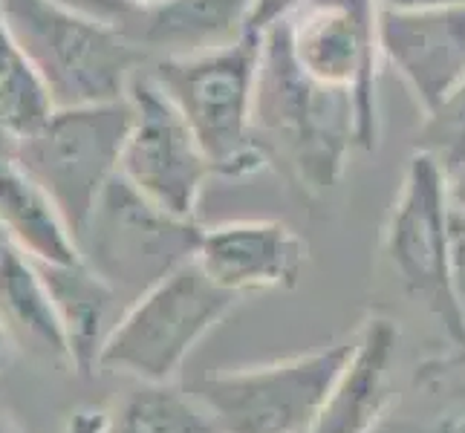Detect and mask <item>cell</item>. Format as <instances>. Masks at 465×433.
Returning <instances> with one entry per match:
<instances>
[{"mask_svg": "<svg viewBox=\"0 0 465 433\" xmlns=\"http://www.w3.org/2000/svg\"><path fill=\"white\" fill-rule=\"evenodd\" d=\"M396 364L399 327L371 315L352 335L350 359L310 433H376L396 402Z\"/></svg>", "mask_w": 465, "mask_h": 433, "instance_id": "cell-13", "label": "cell"}, {"mask_svg": "<svg viewBox=\"0 0 465 433\" xmlns=\"http://www.w3.org/2000/svg\"><path fill=\"white\" fill-rule=\"evenodd\" d=\"M127 104L131 131L124 139L119 173L159 208L194 220L214 168L183 110L153 78L148 64L127 87Z\"/></svg>", "mask_w": 465, "mask_h": 433, "instance_id": "cell-9", "label": "cell"}, {"mask_svg": "<svg viewBox=\"0 0 465 433\" xmlns=\"http://www.w3.org/2000/svg\"><path fill=\"white\" fill-rule=\"evenodd\" d=\"M53 4L78 12V15H87L93 21H104V24H114L119 29H124L131 35V26L136 21L139 9L131 4V0H53Z\"/></svg>", "mask_w": 465, "mask_h": 433, "instance_id": "cell-23", "label": "cell"}, {"mask_svg": "<svg viewBox=\"0 0 465 433\" xmlns=\"http://www.w3.org/2000/svg\"><path fill=\"white\" fill-rule=\"evenodd\" d=\"M55 110L38 70L15 41L12 29L0 15V159L46 122Z\"/></svg>", "mask_w": 465, "mask_h": 433, "instance_id": "cell-19", "label": "cell"}, {"mask_svg": "<svg viewBox=\"0 0 465 433\" xmlns=\"http://www.w3.org/2000/svg\"><path fill=\"white\" fill-rule=\"evenodd\" d=\"M352 339L261 367L208 373L188 393L220 433H310L350 359Z\"/></svg>", "mask_w": 465, "mask_h": 433, "instance_id": "cell-6", "label": "cell"}, {"mask_svg": "<svg viewBox=\"0 0 465 433\" xmlns=\"http://www.w3.org/2000/svg\"><path fill=\"white\" fill-rule=\"evenodd\" d=\"M379 12H428L440 6L465 4V0H373Z\"/></svg>", "mask_w": 465, "mask_h": 433, "instance_id": "cell-26", "label": "cell"}, {"mask_svg": "<svg viewBox=\"0 0 465 433\" xmlns=\"http://www.w3.org/2000/svg\"><path fill=\"white\" fill-rule=\"evenodd\" d=\"M55 300L64 332H67L73 370H99L104 341L127 310L124 300L82 261L70 266H38Z\"/></svg>", "mask_w": 465, "mask_h": 433, "instance_id": "cell-17", "label": "cell"}, {"mask_svg": "<svg viewBox=\"0 0 465 433\" xmlns=\"http://www.w3.org/2000/svg\"><path fill=\"white\" fill-rule=\"evenodd\" d=\"M0 234L38 266L82 261L61 208L12 156L0 159Z\"/></svg>", "mask_w": 465, "mask_h": 433, "instance_id": "cell-16", "label": "cell"}, {"mask_svg": "<svg viewBox=\"0 0 465 433\" xmlns=\"http://www.w3.org/2000/svg\"><path fill=\"white\" fill-rule=\"evenodd\" d=\"M131 4L136 9H151V6H159V4H165V0H131Z\"/></svg>", "mask_w": 465, "mask_h": 433, "instance_id": "cell-30", "label": "cell"}, {"mask_svg": "<svg viewBox=\"0 0 465 433\" xmlns=\"http://www.w3.org/2000/svg\"><path fill=\"white\" fill-rule=\"evenodd\" d=\"M454 356H457V359H465V347H460V349L454 352Z\"/></svg>", "mask_w": 465, "mask_h": 433, "instance_id": "cell-31", "label": "cell"}, {"mask_svg": "<svg viewBox=\"0 0 465 433\" xmlns=\"http://www.w3.org/2000/svg\"><path fill=\"white\" fill-rule=\"evenodd\" d=\"M307 4H312V0H254L249 12V32L252 35H266L275 26L292 21Z\"/></svg>", "mask_w": 465, "mask_h": 433, "instance_id": "cell-24", "label": "cell"}, {"mask_svg": "<svg viewBox=\"0 0 465 433\" xmlns=\"http://www.w3.org/2000/svg\"><path fill=\"white\" fill-rule=\"evenodd\" d=\"M9 349H12V344H9V339H6L4 327H0V367L6 364V359H9Z\"/></svg>", "mask_w": 465, "mask_h": 433, "instance_id": "cell-29", "label": "cell"}, {"mask_svg": "<svg viewBox=\"0 0 465 433\" xmlns=\"http://www.w3.org/2000/svg\"><path fill=\"white\" fill-rule=\"evenodd\" d=\"M448 217L451 197L442 168L413 151L384 226V258L405 292L437 318L460 349L465 347V324L448 283Z\"/></svg>", "mask_w": 465, "mask_h": 433, "instance_id": "cell-8", "label": "cell"}, {"mask_svg": "<svg viewBox=\"0 0 465 433\" xmlns=\"http://www.w3.org/2000/svg\"><path fill=\"white\" fill-rule=\"evenodd\" d=\"M194 261L217 286L243 298L298 286L307 243L281 220H229L203 229Z\"/></svg>", "mask_w": 465, "mask_h": 433, "instance_id": "cell-12", "label": "cell"}, {"mask_svg": "<svg viewBox=\"0 0 465 433\" xmlns=\"http://www.w3.org/2000/svg\"><path fill=\"white\" fill-rule=\"evenodd\" d=\"M381 61L402 78L420 113L465 82V4L428 12H379Z\"/></svg>", "mask_w": 465, "mask_h": 433, "instance_id": "cell-11", "label": "cell"}, {"mask_svg": "<svg viewBox=\"0 0 465 433\" xmlns=\"http://www.w3.org/2000/svg\"><path fill=\"white\" fill-rule=\"evenodd\" d=\"M448 197H451V205H457L465 212V168H460L457 173L448 176Z\"/></svg>", "mask_w": 465, "mask_h": 433, "instance_id": "cell-28", "label": "cell"}, {"mask_svg": "<svg viewBox=\"0 0 465 433\" xmlns=\"http://www.w3.org/2000/svg\"><path fill=\"white\" fill-rule=\"evenodd\" d=\"M376 433H465V359L416 367L411 390L393 402Z\"/></svg>", "mask_w": 465, "mask_h": 433, "instance_id": "cell-18", "label": "cell"}, {"mask_svg": "<svg viewBox=\"0 0 465 433\" xmlns=\"http://www.w3.org/2000/svg\"><path fill=\"white\" fill-rule=\"evenodd\" d=\"M127 131V95L116 102L55 107L38 131L15 148L12 159L55 200L78 237L104 188L119 176Z\"/></svg>", "mask_w": 465, "mask_h": 433, "instance_id": "cell-7", "label": "cell"}, {"mask_svg": "<svg viewBox=\"0 0 465 433\" xmlns=\"http://www.w3.org/2000/svg\"><path fill=\"white\" fill-rule=\"evenodd\" d=\"M448 283L465 324V212L457 205H451V217H448Z\"/></svg>", "mask_w": 465, "mask_h": 433, "instance_id": "cell-22", "label": "cell"}, {"mask_svg": "<svg viewBox=\"0 0 465 433\" xmlns=\"http://www.w3.org/2000/svg\"><path fill=\"white\" fill-rule=\"evenodd\" d=\"M252 4L254 0H165L139 9L131 38L153 58L217 50L249 32Z\"/></svg>", "mask_w": 465, "mask_h": 433, "instance_id": "cell-15", "label": "cell"}, {"mask_svg": "<svg viewBox=\"0 0 465 433\" xmlns=\"http://www.w3.org/2000/svg\"><path fill=\"white\" fill-rule=\"evenodd\" d=\"M254 139L269 162L275 156L283 159L312 194L339 185L350 151L359 148L352 95L321 84L301 70L286 24L261 38Z\"/></svg>", "mask_w": 465, "mask_h": 433, "instance_id": "cell-1", "label": "cell"}, {"mask_svg": "<svg viewBox=\"0 0 465 433\" xmlns=\"http://www.w3.org/2000/svg\"><path fill=\"white\" fill-rule=\"evenodd\" d=\"M416 151L434 159L445 180L465 168V82L422 116L420 133H416Z\"/></svg>", "mask_w": 465, "mask_h": 433, "instance_id": "cell-21", "label": "cell"}, {"mask_svg": "<svg viewBox=\"0 0 465 433\" xmlns=\"http://www.w3.org/2000/svg\"><path fill=\"white\" fill-rule=\"evenodd\" d=\"M0 433H29L4 396H0Z\"/></svg>", "mask_w": 465, "mask_h": 433, "instance_id": "cell-27", "label": "cell"}, {"mask_svg": "<svg viewBox=\"0 0 465 433\" xmlns=\"http://www.w3.org/2000/svg\"><path fill=\"white\" fill-rule=\"evenodd\" d=\"M6 243V240H4V234H0V246H4Z\"/></svg>", "mask_w": 465, "mask_h": 433, "instance_id": "cell-32", "label": "cell"}, {"mask_svg": "<svg viewBox=\"0 0 465 433\" xmlns=\"http://www.w3.org/2000/svg\"><path fill=\"white\" fill-rule=\"evenodd\" d=\"M379 9L373 0H312L286 21L301 70L327 87L352 95L356 142L361 151L379 144Z\"/></svg>", "mask_w": 465, "mask_h": 433, "instance_id": "cell-10", "label": "cell"}, {"mask_svg": "<svg viewBox=\"0 0 465 433\" xmlns=\"http://www.w3.org/2000/svg\"><path fill=\"white\" fill-rule=\"evenodd\" d=\"M0 327L12 349L46 367L73 370V356L50 286L35 261L24 251L0 246Z\"/></svg>", "mask_w": 465, "mask_h": 433, "instance_id": "cell-14", "label": "cell"}, {"mask_svg": "<svg viewBox=\"0 0 465 433\" xmlns=\"http://www.w3.org/2000/svg\"><path fill=\"white\" fill-rule=\"evenodd\" d=\"M200 237L197 220L159 208L119 173L95 202L75 243L82 263L127 307L173 269L194 261Z\"/></svg>", "mask_w": 465, "mask_h": 433, "instance_id": "cell-5", "label": "cell"}, {"mask_svg": "<svg viewBox=\"0 0 465 433\" xmlns=\"http://www.w3.org/2000/svg\"><path fill=\"white\" fill-rule=\"evenodd\" d=\"M240 300L243 298L208 278L197 261H188L127 303L104 341L99 370L131 376L142 384H171L194 347Z\"/></svg>", "mask_w": 465, "mask_h": 433, "instance_id": "cell-4", "label": "cell"}, {"mask_svg": "<svg viewBox=\"0 0 465 433\" xmlns=\"http://www.w3.org/2000/svg\"><path fill=\"white\" fill-rule=\"evenodd\" d=\"M104 433H220L205 408L185 388L142 384L110 413Z\"/></svg>", "mask_w": 465, "mask_h": 433, "instance_id": "cell-20", "label": "cell"}, {"mask_svg": "<svg viewBox=\"0 0 465 433\" xmlns=\"http://www.w3.org/2000/svg\"><path fill=\"white\" fill-rule=\"evenodd\" d=\"M261 38L246 32L234 44L194 55L153 58L148 70L183 110L220 176H249L269 165L254 139V87Z\"/></svg>", "mask_w": 465, "mask_h": 433, "instance_id": "cell-3", "label": "cell"}, {"mask_svg": "<svg viewBox=\"0 0 465 433\" xmlns=\"http://www.w3.org/2000/svg\"><path fill=\"white\" fill-rule=\"evenodd\" d=\"M110 422V413L99 408H82L70 416L67 430L64 433H104Z\"/></svg>", "mask_w": 465, "mask_h": 433, "instance_id": "cell-25", "label": "cell"}, {"mask_svg": "<svg viewBox=\"0 0 465 433\" xmlns=\"http://www.w3.org/2000/svg\"><path fill=\"white\" fill-rule=\"evenodd\" d=\"M0 15L55 107L124 99L145 67L148 53L124 29L53 0H0Z\"/></svg>", "mask_w": 465, "mask_h": 433, "instance_id": "cell-2", "label": "cell"}]
</instances>
